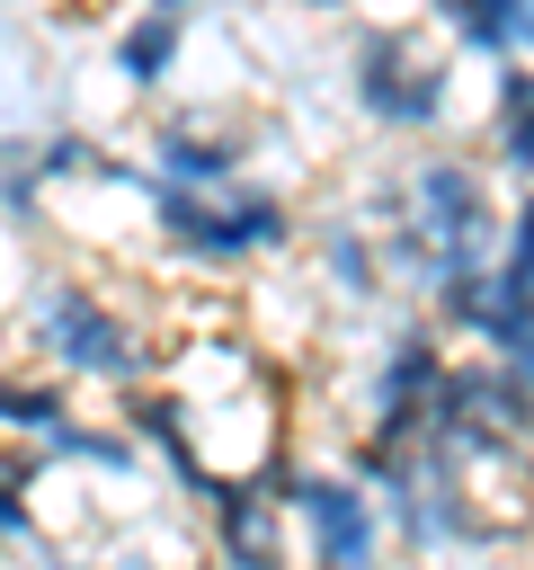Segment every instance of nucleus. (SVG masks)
<instances>
[{
    "label": "nucleus",
    "instance_id": "f257e3e1",
    "mask_svg": "<svg viewBox=\"0 0 534 570\" xmlns=\"http://www.w3.org/2000/svg\"><path fill=\"white\" fill-rule=\"evenodd\" d=\"M160 383L187 401V454L205 472V499L222 481H285L294 436H285V392L258 365V347H178Z\"/></svg>",
    "mask_w": 534,
    "mask_h": 570
},
{
    "label": "nucleus",
    "instance_id": "f03ea898",
    "mask_svg": "<svg viewBox=\"0 0 534 570\" xmlns=\"http://www.w3.org/2000/svg\"><path fill=\"white\" fill-rule=\"evenodd\" d=\"M9 338L53 383H107V392H125V383H151L160 374L151 330L98 276H80V267H27L18 303H9Z\"/></svg>",
    "mask_w": 534,
    "mask_h": 570
},
{
    "label": "nucleus",
    "instance_id": "7ed1b4c3",
    "mask_svg": "<svg viewBox=\"0 0 534 570\" xmlns=\"http://www.w3.org/2000/svg\"><path fill=\"white\" fill-rule=\"evenodd\" d=\"M347 107L383 142H436L463 107V53L427 18H365L347 36Z\"/></svg>",
    "mask_w": 534,
    "mask_h": 570
},
{
    "label": "nucleus",
    "instance_id": "20e7f679",
    "mask_svg": "<svg viewBox=\"0 0 534 570\" xmlns=\"http://www.w3.org/2000/svg\"><path fill=\"white\" fill-rule=\"evenodd\" d=\"M142 232H151L178 267L240 276V267H258V258L294 249V240H303V214H294V196H285V187H267V178H240V187H222V196H196V187H151Z\"/></svg>",
    "mask_w": 534,
    "mask_h": 570
},
{
    "label": "nucleus",
    "instance_id": "39448f33",
    "mask_svg": "<svg viewBox=\"0 0 534 570\" xmlns=\"http://www.w3.org/2000/svg\"><path fill=\"white\" fill-rule=\"evenodd\" d=\"M400 223H383V232H409L418 240V267H427V285L436 276H454V267H481V258H498V223H507V196H498V169L481 160V151H463V142H436V151H418L409 169H400ZM427 303V294H418Z\"/></svg>",
    "mask_w": 534,
    "mask_h": 570
},
{
    "label": "nucleus",
    "instance_id": "423d86ee",
    "mask_svg": "<svg viewBox=\"0 0 534 570\" xmlns=\"http://www.w3.org/2000/svg\"><path fill=\"white\" fill-rule=\"evenodd\" d=\"M276 490H285V517H294V552H303V570H383V499H374L356 472L294 463Z\"/></svg>",
    "mask_w": 534,
    "mask_h": 570
},
{
    "label": "nucleus",
    "instance_id": "0eeeda50",
    "mask_svg": "<svg viewBox=\"0 0 534 570\" xmlns=\"http://www.w3.org/2000/svg\"><path fill=\"white\" fill-rule=\"evenodd\" d=\"M445 365H454V338H445L427 312L400 321V330L374 347V365H365V436L418 445V436H427V410H436V392H445Z\"/></svg>",
    "mask_w": 534,
    "mask_h": 570
},
{
    "label": "nucleus",
    "instance_id": "6e6552de",
    "mask_svg": "<svg viewBox=\"0 0 534 570\" xmlns=\"http://www.w3.org/2000/svg\"><path fill=\"white\" fill-rule=\"evenodd\" d=\"M249 134L240 125H222V116H205V107H178V116H160L151 134H142V169L160 178V187H196V196H222V187H240L249 178Z\"/></svg>",
    "mask_w": 534,
    "mask_h": 570
},
{
    "label": "nucleus",
    "instance_id": "1a4fd4ad",
    "mask_svg": "<svg viewBox=\"0 0 534 570\" xmlns=\"http://www.w3.org/2000/svg\"><path fill=\"white\" fill-rule=\"evenodd\" d=\"M205 534H214V561L222 570H303L294 517H285V490L276 481H222L205 499Z\"/></svg>",
    "mask_w": 534,
    "mask_h": 570
},
{
    "label": "nucleus",
    "instance_id": "9d476101",
    "mask_svg": "<svg viewBox=\"0 0 534 570\" xmlns=\"http://www.w3.org/2000/svg\"><path fill=\"white\" fill-rule=\"evenodd\" d=\"M490 107H481V160L516 187H534V62H490Z\"/></svg>",
    "mask_w": 534,
    "mask_h": 570
},
{
    "label": "nucleus",
    "instance_id": "9b49d317",
    "mask_svg": "<svg viewBox=\"0 0 534 570\" xmlns=\"http://www.w3.org/2000/svg\"><path fill=\"white\" fill-rule=\"evenodd\" d=\"M178 62H187V18H169V9H125L116 18V36H107V71L134 89V98H151V89H169L178 80Z\"/></svg>",
    "mask_w": 534,
    "mask_h": 570
},
{
    "label": "nucleus",
    "instance_id": "f8f14e48",
    "mask_svg": "<svg viewBox=\"0 0 534 570\" xmlns=\"http://www.w3.org/2000/svg\"><path fill=\"white\" fill-rule=\"evenodd\" d=\"M418 18L463 53V62H516L525 53V0H418Z\"/></svg>",
    "mask_w": 534,
    "mask_h": 570
},
{
    "label": "nucleus",
    "instance_id": "ddd939ff",
    "mask_svg": "<svg viewBox=\"0 0 534 570\" xmlns=\"http://www.w3.org/2000/svg\"><path fill=\"white\" fill-rule=\"evenodd\" d=\"M312 258H320V285H329L338 303H374V294L392 285L383 240H374V223H365V214H329V223H320V240H312Z\"/></svg>",
    "mask_w": 534,
    "mask_h": 570
},
{
    "label": "nucleus",
    "instance_id": "4468645a",
    "mask_svg": "<svg viewBox=\"0 0 534 570\" xmlns=\"http://www.w3.org/2000/svg\"><path fill=\"white\" fill-rule=\"evenodd\" d=\"M71 419H80V410H71V383H53V374L0 356V436H18V445H53V428H71Z\"/></svg>",
    "mask_w": 534,
    "mask_h": 570
},
{
    "label": "nucleus",
    "instance_id": "2eb2a0df",
    "mask_svg": "<svg viewBox=\"0 0 534 570\" xmlns=\"http://www.w3.org/2000/svg\"><path fill=\"white\" fill-rule=\"evenodd\" d=\"M36 472H44L36 445H0V543H36V534H44V517H36Z\"/></svg>",
    "mask_w": 534,
    "mask_h": 570
},
{
    "label": "nucleus",
    "instance_id": "dca6fc26",
    "mask_svg": "<svg viewBox=\"0 0 534 570\" xmlns=\"http://www.w3.org/2000/svg\"><path fill=\"white\" fill-rule=\"evenodd\" d=\"M98 160H107V142L80 134V125L36 134V178H44V187H80V178H98Z\"/></svg>",
    "mask_w": 534,
    "mask_h": 570
},
{
    "label": "nucleus",
    "instance_id": "f3484780",
    "mask_svg": "<svg viewBox=\"0 0 534 570\" xmlns=\"http://www.w3.org/2000/svg\"><path fill=\"white\" fill-rule=\"evenodd\" d=\"M498 267H507L516 285H534V187H516V196H507V223H498Z\"/></svg>",
    "mask_w": 534,
    "mask_h": 570
},
{
    "label": "nucleus",
    "instance_id": "a211bd4d",
    "mask_svg": "<svg viewBox=\"0 0 534 570\" xmlns=\"http://www.w3.org/2000/svg\"><path fill=\"white\" fill-rule=\"evenodd\" d=\"M142 9H169V18H187V27H196V9H205V0H142Z\"/></svg>",
    "mask_w": 534,
    "mask_h": 570
},
{
    "label": "nucleus",
    "instance_id": "6ab92c4d",
    "mask_svg": "<svg viewBox=\"0 0 534 570\" xmlns=\"http://www.w3.org/2000/svg\"><path fill=\"white\" fill-rule=\"evenodd\" d=\"M285 9H312V18H338L347 0H285Z\"/></svg>",
    "mask_w": 534,
    "mask_h": 570
},
{
    "label": "nucleus",
    "instance_id": "aec40b11",
    "mask_svg": "<svg viewBox=\"0 0 534 570\" xmlns=\"http://www.w3.org/2000/svg\"><path fill=\"white\" fill-rule=\"evenodd\" d=\"M525 62H534V0H525Z\"/></svg>",
    "mask_w": 534,
    "mask_h": 570
}]
</instances>
